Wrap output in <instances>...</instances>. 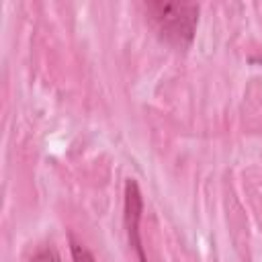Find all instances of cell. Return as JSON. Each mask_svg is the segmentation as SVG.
Listing matches in <instances>:
<instances>
[{
  "mask_svg": "<svg viewBox=\"0 0 262 262\" xmlns=\"http://www.w3.org/2000/svg\"><path fill=\"white\" fill-rule=\"evenodd\" d=\"M145 16L156 33L174 47H188L192 43L196 23H199V4L194 2H145Z\"/></svg>",
  "mask_w": 262,
  "mask_h": 262,
  "instance_id": "obj_1",
  "label": "cell"
},
{
  "mask_svg": "<svg viewBox=\"0 0 262 262\" xmlns=\"http://www.w3.org/2000/svg\"><path fill=\"white\" fill-rule=\"evenodd\" d=\"M143 215V196L139 190V184L135 178H127L125 180V229H127V237L131 248L137 254L139 262H147L145 252H143V244H141V233H139V221Z\"/></svg>",
  "mask_w": 262,
  "mask_h": 262,
  "instance_id": "obj_2",
  "label": "cell"
},
{
  "mask_svg": "<svg viewBox=\"0 0 262 262\" xmlns=\"http://www.w3.org/2000/svg\"><path fill=\"white\" fill-rule=\"evenodd\" d=\"M70 250H72V260L74 262H96L92 252L88 248H84L82 244H78L74 237H70Z\"/></svg>",
  "mask_w": 262,
  "mask_h": 262,
  "instance_id": "obj_3",
  "label": "cell"
},
{
  "mask_svg": "<svg viewBox=\"0 0 262 262\" xmlns=\"http://www.w3.org/2000/svg\"><path fill=\"white\" fill-rule=\"evenodd\" d=\"M31 262H61V258L53 248H43L31 258Z\"/></svg>",
  "mask_w": 262,
  "mask_h": 262,
  "instance_id": "obj_4",
  "label": "cell"
},
{
  "mask_svg": "<svg viewBox=\"0 0 262 262\" xmlns=\"http://www.w3.org/2000/svg\"><path fill=\"white\" fill-rule=\"evenodd\" d=\"M252 61H262V55L260 57H252Z\"/></svg>",
  "mask_w": 262,
  "mask_h": 262,
  "instance_id": "obj_5",
  "label": "cell"
}]
</instances>
